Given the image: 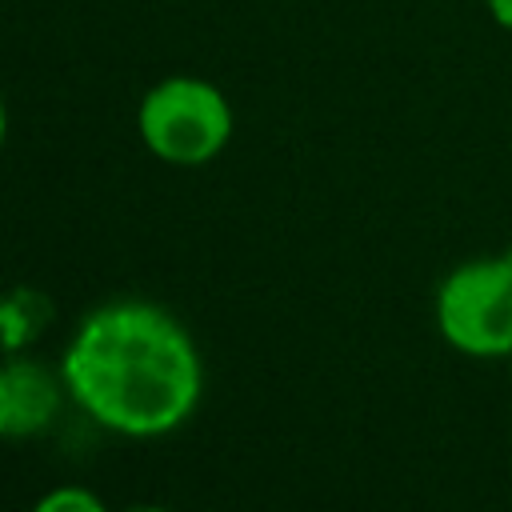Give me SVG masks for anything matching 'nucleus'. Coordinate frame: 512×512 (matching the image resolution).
Here are the masks:
<instances>
[{"mask_svg": "<svg viewBox=\"0 0 512 512\" xmlns=\"http://www.w3.org/2000/svg\"><path fill=\"white\" fill-rule=\"evenodd\" d=\"M64 388L96 424L124 436H160L192 416L204 368L172 312L120 300L76 328L64 352Z\"/></svg>", "mask_w": 512, "mask_h": 512, "instance_id": "1", "label": "nucleus"}, {"mask_svg": "<svg viewBox=\"0 0 512 512\" xmlns=\"http://www.w3.org/2000/svg\"><path fill=\"white\" fill-rule=\"evenodd\" d=\"M440 336L476 360L512 356V264L480 256L452 268L436 288Z\"/></svg>", "mask_w": 512, "mask_h": 512, "instance_id": "2", "label": "nucleus"}, {"mask_svg": "<svg viewBox=\"0 0 512 512\" xmlns=\"http://www.w3.org/2000/svg\"><path fill=\"white\" fill-rule=\"evenodd\" d=\"M140 136L168 164H208L232 136V108L216 84L168 76L140 100Z\"/></svg>", "mask_w": 512, "mask_h": 512, "instance_id": "3", "label": "nucleus"}, {"mask_svg": "<svg viewBox=\"0 0 512 512\" xmlns=\"http://www.w3.org/2000/svg\"><path fill=\"white\" fill-rule=\"evenodd\" d=\"M60 404L56 380L40 364H4L0 368V436L40 432Z\"/></svg>", "mask_w": 512, "mask_h": 512, "instance_id": "4", "label": "nucleus"}, {"mask_svg": "<svg viewBox=\"0 0 512 512\" xmlns=\"http://www.w3.org/2000/svg\"><path fill=\"white\" fill-rule=\"evenodd\" d=\"M32 512H108V508L88 488H52Z\"/></svg>", "mask_w": 512, "mask_h": 512, "instance_id": "5", "label": "nucleus"}, {"mask_svg": "<svg viewBox=\"0 0 512 512\" xmlns=\"http://www.w3.org/2000/svg\"><path fill=\"white\" fill-rule=\"evenodd\" d=\"M484 8L504 32H512V0H484Z\"/></svg>", "mask_w": 512, "mask_h": 512, "instance_id": "6", "label": "nucleus"}, {"mask_svg": "<svg viewBox=\"0 0 512 512\" xmlns=\"http://www.w3.org/2000/svg\"><path fill=\"white\" fill-rule=\"evenodd\" d=\"M4 132H8V112H4V100H0V144H4Z\"/></svg>", "mask_w": 512, "mask_h": 512, "instance_id": "7", "label": "nucleus"}, {"mask_svg": "<svg viewBox=\"0 0 512 512\" xmlns=\"http://www.w3.org/2000/svg\"><path fill=\"white\" fill-rule=\"evenodd\" d=\"M132 512H168V508H132Z\"/></svg>", "mask_w": 512, "mask_h": 512, "instance_id": "8", "label": "nucleus"}, {"mask_svg": "<svg viewBox=\"0 0 512 512\" xmlns=\"http://www.w3.org/2000/svg\"><path fill=\"white\" fill-rule=\"evenodd\" d=\"M500 256H504V260H508V264H512V248H508V252H500Z\"/></svg>", "mask_w": 512, "mask_h": 512, "instance_id": "9", "label": "nucleus"}, {"mask_svg": "<svg viewBox=\"0 0 512 512\" xmlns=\"http://www.w3.org/2000/svg\"><path fill=\"white\" fill-rule=\"evenodd\" d=\"M508 364H512V356H508Z\"/></svg>", "mask_w": 512, "mask_h": 512, "instance_id": "10", "label": "nucleus"}]
</instances>
